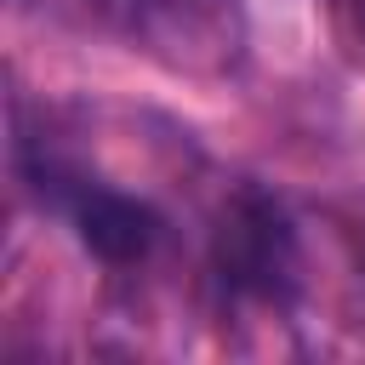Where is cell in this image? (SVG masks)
<instances>
[{
  "mask_svg": "<svg viewBox=\"0 0 365 365\" xmlns=\"http://www.w3.org/2000/svg\"><path fill=\"white\" fill-rule=\"evenodd\" d=\"M23 177L29 188L40 194L46 211H63L80 234V245L103 262V268H143L160 240H165V217L143 200V194H125L114 182H97L86 177L74 160L40 148V154H23Z\"/></svg>",
  "mask_w": 365,
  "mask_h": 365,
  "instance_id": "3",
  "label": "cell"
},
{
  "mask_svg": "<svg viewBox=\"0 0 365 365\" xmlns=\"http://www.w3.org/2000/svg\"><path fill=\"white\" fill-rule=\"evenodd\" d=\"M325 23H331L336 46L354 63H365V0H325Z\"/></svg>",
  "mask_w": 365,
  "mask_h": 365,
  "instance_id": "4",
  "label": "cell"
},
{
  "mask_svg": "<svg viewBox=\"0 0 365 365\" xmlns=\"http://www.w3.org/2000/svg\"><path fill=\"white\" fill-rule=\"evenodd\" d=\"M211 274L222 285V297L234 302H257V308H285L302 285V240L291 211L257 188L240 182L211 222Z\"/></svg>",
  "mask_w": 365,
  "mask_h": 365,
  "instance_id": "2",
  "label": "cell"
},
{
  "mask_svg": "<svg viewBox=\"0 0 365 365\" xmlns=\"http://www.w3.org/2000/svg\"><path fill=\"white\" fill-rule=\"evenodd\" d=\"M137 57L177 80H234L251 57L245 0H80Z\"/></svg>",
  "mask_w": 365,
  "mask_h": 365,
  "instance_id": "1",
  "label": "cell"
}]
</instances>
